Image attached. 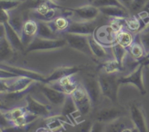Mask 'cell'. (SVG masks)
Masks as SVG:
<instances>
[{
	"mask_svg": "<svg viewBox=\"0 0 149 132\" xmlns=\"http://www.w3.org/2000/svg\"><path fill=\"white\" fill-rule=\"evenodd\" d=\"M119 78L117 73H107L106 72L100 73L97 77L102 94L113 103L118 101V91L120 85Z\"/></svg>",
	"mask_w": 149,
	"mask_h": 132,
	"instance_id": "6da1fadb",
	"label": "cell"
},
{
	"mask_svg": "<svg viewBox=\"0 0 149 132\" xmlns=\"http://www.w3.org/2000/svg\"><path fill=\"white\" fill-rule=\"evenodd\" d=\"M68 44L65 38L55 39H42L36 36L30 44L26 48V52H36V51H49L61 49Z\"/></svg>",
	"mask_w": 149,
	"mask_h": 132,
	"instance_id": "7a4b0ae2",
	"label": "cell"
},
{
	"mask_svg": "<svg viewBox=\"0 0 149 132\" xmlns=\"http://www.w3.org/2000/svg\"><path fill=\"white\" fill-rule=\"evenodd\" d=\"M0 94H2L23 91L37 81L26 77L17 76L9 79H0Z\"/></svg>",
	"mask_w": 149,
	"mask_h": 132,
	"instance_id": "3957f363",
	"label": "cell"
},
{
	"mask_svg": "<svg viewBox=\"0 0 149 132\" xmlns=\"http://www.w3.org/2000/svg\"><path fill=\"white\" fill-rule=\"evenodd\" d=\"M39 82L35 83L34 84L30 86L29 88L20 91H15V92H8L2 93L0 94L1 98V110H6L13 109L17 106V104L20 102L23 99H26V96L32 90L34 86H37Z\"/></svg>",
	"mask_w": 149,
	"mask_h": 132,
	"instance_id": "277c9868",
	"label": "cell"
},
{
	"mask_svg": "<svg viewBox=\"0 0 149 132\" xmlns=\"http://www.w3.org/2000/svg\"><path fill=\"white\" fill-rule=\"evenodd\" d=\"M71 95L81 115L84 116L88 115L91 111L93 104L90 96L88 95L81 84H80L78 88Z\"/></svg>",
	"mask_w": 149,
	"mask_h": 132,
	"instance_id": "5b68a950",
	"label": "cell"
},
{
	"mask_svg": "<svg viewBox=\"0 0 149 132\" xmlns=\"http://www.w3.org/2000/svg\"><path fill=\"white\" fill-rule=\"evenodd\" d=\"M64 38L70 47L84 54L88 57L93 56L89 44V36L65 33Z\"/></svg>",
	"mask_w": 149,
	"mask_h": 132,
	"instance_id": "8992f818",
	"label": "cell"
},
{
	"mask_svg": "<svg viewBox=\"0 0 149 132\" xmlns=\"http://www.w3.org/2000/svg\"><path fill=\"white\" fill-rule=\"evenodd\" d=\"M138 66L129 75L119 78L120 84H132L137 87L140 92L144 95L146 94L145 85L143 82V68L145 66L144 62H140Z\"/></svg>",
	"mask_w": 149,
	"mask_h": 132,
	"instance_id": "52a82bcc",
	"label": "cell"
},
{
	"mask_svg": "<svg viewBox=\"0 0 149 132\" xmlns=\"http://www.w3.org/2000/svg\"><path fill=\"white\" fill-rule=\"evenodd\" d=\"M25 100H26L25 107L29 113H31L39 117H41L44 118H47L52 115L49 106L40 102L29 94L26 96Z\"/></svg>",
	"mask_w": 149,
	"mask_h": 132,
	"instance_id": "ba28073f",
	"label": "cell"
},
{
	"mask_svg": "<svg viewBox=\"0 0 149 132\" xmlns=\"http://www.w3.org/2000/svg\"><path fill=\"white\" fill-rule=\"evenodd\" d=\"M116 35L117 33L110 25H106L97 28L93 36L99 44L106 47H111L116 43Z\"/></svg>",
	"mask_w": 149,
	"mask_h": 132,
	"instance_id": "9c48e42d",
	"label": "cell"
},
{
	"mask_svg": "<svg viewBox=\"0 0 149 132\" xmlns=\"http://www.w3.org/2000/svg\"><path fill=\"white\" fill-rule=\"evenodd\" d=\"M98 25L95 20L92 21H71L65 33L73 34L91 36L94 34Z\"/></svg>",
	"mask_w": 149,
	"mask_h": 132,
	"instance_id": "30bf717a",
	"label": "cell"
},
{
	"mask_svg": "<svg viewBox=\"0 0 149 132\" xmlns=\"http://www.w3.org/2000/svg\"><path fill=\"white\" fill-rule=\"evenodd\" d=\"M0 69L8 70L10 72L16 74L17 76L26 77V78H31V79L39 83L45 84V82H46L47 77L45 75L40 73L37 72V71L27 69V68H20V67L14 66V65H7V64H4L3 62H1Z\"/></svg>",
	"mask_w": 149,
	"mask_h": 132,
	"instance_id": "8fae6325",
	"label": "cell"
},
{
	"mask_svg": "<svg viewBox=\"0 0 149 132\" xmlns=\"http://www.w3.org/2000/svg\"><path fill=\"white\" fill-rule=\"evenodd\" d=\"M39 89L47 100L56 107H62L66 100L67 94L49 86L47 84L39 83Z\"/></svg>",
	"mask_w": 149,
	"mask_h": 132,
	"instance_id": "7c38bea8",
	"label": "cell"
},
{
	"mask_svg": "<svg viewBox=\"0 0 149 132\" xmlns=\"http://www.w3.org/2000/svg\"><path fill=\"white\" fill-rule=\"evenodd\" d=\"M47 84L55 89L65 93L67 95H71L78 88L80 83L77 80V77H75V75H73Z\"/></svg>",
	"mask_w": 149,
	"mask_h": 132,
	"instance_id": "4fadbf2b",
	"label": "cell"
},
{
	"mask_svg": "<svg viewBox=\"0 0 149 132\" xmlns=\"http://www.w3.org/2000/svg\"><path fill=\"white\" fill-rule=\"evenodd\" d=\"M68 11L71 12V14L77 16L80 19L79 21H92L95 20L98 17L100 12L99 8L95 6L90 4L83 7H77V8H65Z\"/></svg>",
	"mask_w": 149,
	"mask_h": 132,
	"instance_id": "5bb4252c",
	"label": "cell"
},
{
	"mask_svg": "<svg viewBox=\"0 0 149 132\" xmlns=\"http://www.w3.org/2000/svg\"><path fill=\"white\" fill-rule=\"evenodd\" d=\"M125 112L118 107H105L99 110L95 114V120L103 123H109L123 117Z\"/></svg>",
	"mask_w": 149,
	"mask_h": 132,
	"instance_id": "9a60e30c",
	"label": "cell"
},
{
	"mask_svg": "<svg viewBox=\"0 0 149 132\" xmlns=\"http://www.w3.org/2000/svg\"><path fill=\"white\" fill-rule=\"evenodd\" d=\"M81 84L90 96L93 106L97 105L100 100V94H102L98 79L94 77H87Z\"/></svg>",
	"mask_w": 149,
	"mask_h": 132,
	"instance_id": "2e32d148",
	"label": "cell"
},
{
	"mask_svg": "<svg viewBox=\"0 0 149 132\" xmlns=\"http://www.w3.org/2000/svg\"><path fill=\"white\" fill-rule=\"evenodd\" d=\"M89 44H90V49L93 52V55L97 57V59H101L103 62L114 59L111 46L106 47L101 45L95 39L93 35L89 36Z\"/></svg>",
	"mask_w": 149,
	"mask_h": 132,
	"instance_id": "e0dca14e",
	"label": "cell"
},
{
	"mask_svg": "<svg viewBox=\"0 0 149 132\" xmlns=\"http://www.w3.org/2000/svg\"><path fill=\"white\" fill-rule=\"evenodd\" d=\"M38 33V21L34 19H28L25 20L22 30L21 37L22 42L25 48L27 47L31 42L37 36Z\"/></svg>",
	"mask_w": 149,
	"mask_h": 132,
	"instance_id": "ac0fdd59",
	"label": "cell"
},
{
	"mask_svg": "<svg viewBox=\"0 0 149 132\" xmlns=\"http://www.w3.org/2000/svg\"><path fill=\"white\" fill-rule=\"evenodd\" d=\"M130 116L132 123L138 132H148L145 115L141 107L136 104L130 106Z\"/></svg>",
	"mask_w": 149,
	"mask_h": 132,
	"instance_id": "d6986e66",
	"label": "cell"
},
{
	"mask_svg": "<svg viewBox=\"0 0 149 132\" xmlns=\"http://www.w3.org/2000/svg\"><path fill=\"white\" fill-rule=\"evenodd\" d=\"M81 70V68L77 66H61L52 71V73L46 78L45 84L54 82L65 77L76 75Z\"/></svg>",
	"mask_w": 149,
	"mask_h": 132,
	"instance_id": "ffe728a7",
	"label": "cell"
},
{
	"mask_svg": "<svg viewBox=\"0 0 149 132\" xmlns=\"http://www.w3.org/2000/svg\"><path fill=\"white\" fill-rule=\"evenodd\" d=\"M61 107H62L61 114L67 117L71 123H73L74 126H76L77 123L75 122H77V118L81 115L77 110V107L71 95H67L66 100Z\"/></svg>",
	"mask_w": 149,
	"mask_h": 132,
	"instance_id": "44dd1931",
	"label": "cell"
},
{
	"mask_svg": "<svg viewBox=\"0 0 149 132\" xmlns=\"http://www.w3.org/2000/svg\"><path fill=\"white\" fill-rule=\"evenodd\" d=\"M5 28V36L14 50L23 51L25 46L22 42L21 37L20 35L12 28L8 22L3 23Z\"/></svg>",
	"mask_w": 149,
	"mask_h": 132,
	"instance_id": "7402d4cb",
	"label": "cell"
},
{
	"mask_svg": "<svg viewBox=\"0 0 149 132\" xmlns=\"http://www.w3.org/2000/svg\"><path fill=\"white\" fill-rule=\"evenodd\" d=\"M127 50L131 57L135 60H138V64L140 63L147 55L145 48L140 39L139 33L135 34L134 41L127 48Z\"/></svg>",
	"mask_w": 149,
	"mask_h": 132,
	"instance_id": "603a6c76",
	"label": "cell"
},
{
	"mask_svg": "<svg viewBox=\"0 0 149 132\" xmlns=\"http://www.w3.org/2000/svg\"><path fill=\"white\" fill-rule=\"evenodd\" d=\"M45 119H46L45 126L51 132L63 131L65 130V123H68V122L65 121V119L68 120L67 117L63 115L62 114L61 115H52Z\"/></svg>",
	"mask_w": 149,
	"mask_h": 132,
	"instance_id": "cb8c5ba5",
	"label": "cell"
},
{
	"mask_svg": "<svg viewBox=\"0 0 149 132\" xmlns=\"http://www.w3.org/2000/svg\"><path fill=\"white\" fill-rule=\"evenodd\" d=\"M101 14L106 17L113 18H127L130 17V12L127 9L117 6L104 7L99 8Z\"/></svg>",
	"mask_w": 149,
	"mask_h": 132,
	"instance_id": "d4e9b609",
	"label": "cell"
},
{
	"mask_svg": "<svg viewBox=\"0 0 149 132\" xmlns=\"http://www.w3.org/2000/svg\"><path fill=\"white\" fill-rule=\"evenodd\" d=\"M52 28V30L57 33L60 35L61 33H65L66 30L69 26L70 21L66 16L59 15L58 17H55L53 20L50 22H47Z\"/></svg>",
	"mask_w": 149,
	"mask_h": 132,
	"instance_id": "484cf974",
	"label": "cell"
},
{
	"mask_svg": "<svg viewBox=\"0 0 149 132\" xmlns=\"http://www.w3.org/2000/svg\"><path fill=\"white\" fill-rule=\"evenodd\" d=\"M15 10H16L9 12L10 19L8 20V23L12 26V28L20 36L25 23V20L23 15L18 12H15Z\"/></svg>",
	"mask_w": 149,
	"mask_h": 132,
	"instance_id": "4316f807",
	"label": "cell"
},
{
	"mask_svg": "<svg viewBox=\"0 0 149 132\" xmlns=\"http://www.w3.org/2000/svg\"><path fill=\"white\" fill-rule=\"evenodd\" d=\"M37 36L42 38V39H59L58 37V34H57L52 30V28L47 22L45 21H38Z\"/></svg>",
	"mask_w": 149,
	"mask_h": 132,
	"instance_id": "83f0119b",
	"label": "cell"
},
{
	"mask_svg": "<svg viewBox=\"0 0 149 132\" xmlns=\"http://www.w3.org/2000/svg\"><path fill=\"white\" fill-rule=\"evenodd\" d=\"M14 49L5 36H0V59L1 62L10 59L13 55Z\"/></svg>",
	"mask_w": 149,
	"mask_h": 132,
	"instance_id": "f1b7e54d",
	"label": "cell"
},
{
	"mask_svg": "<svg viewBox=\"0 0 149 132\" xmlns=\"http://www.w3.org/2000/svg\"><path fill=\"white\" fill-rule=\"evenodd\" d=\"M135 36V34L133 35V33L127 29H124L117 33L116 41V43L119 44L122 46L127 49L134 41Z\"/></svg>",
	"mask_w": 149,
	"mask_h": 132,
	"instance_id": "f546056e",
	"label": "cell"
},
{
	"mask_svg": "<svg viewBox=\"0 0 149 132\" xmlns=\"http://www.w3.org/2000/svg\"><path fill=\"white\" fill-rule=\"evenodd\" d=\"M100 68L107 73H118L123 70L124 65L119 63L115 59H111L102 62Z\"/></svg>",
	"mask_w": 149,
	"mask_h": 132,
	"instance_id": "4dcf8cb0",
	"label": "cell"
},
{
	"mask_svg": "<svg viewBox=\"0 0 149 132\" xmlns=\"http://www.w3.org/2000/svg\"><path fill=\"white\" fill-rule=\"evenodd\" d=\"M125 23H126L127 29L134 34H138L141 32L142 30L141 22L137 15H133L132 17L126 18Z\"/></svg>",
	"mask_w": 149,
	"mask_h": 132,
	"instance_id": "1f68e13d",
	"label": "cell"
},
{
	"mask_svg": "<svg viewBox=\"0 0 149 132\" xmlns=\"http://www.w3.org/2000/svg\"><path fill=\"white\" fill-rule=\"evenodd\" d=\"M113 57L119 63L124 65V61L127 54H129L127 48L124 47L119 44L116 43L111 46Z\"/></svg>",
	"mask_w": 149,
	"mask_h": 132,
	"instance_id": "d6a6232c",
	"label": "cell"
},
{
	"mask_svg": "<svg viewBox=\"0 0 149 132\" xmlns=\"http://www.w3.org/2000/svg\"><path fill=\"white\" fill-rule=\"evenodd\" d=\"M125 127L126 124L122 120V117L108 123L105 127L104 132H121Z\"/></svg>",
	"mask_w": 149,
	"mask_h": 132,
	"instance_id": "836d02e7",
	"label": "cell"
},
{
	"mask_svg": "<svg viewBox=\"0 0 149 132\" xmlns=\"http://www.w3.org/2000/svg\"><path fill=\"white\" fill-rule=\"evenodd\" d=\"M149 0H134L129 9L130 13L133 15H136L147 7Z\"/></svg>",
	"mask_w": 149,
	"mask_h": 132,
	"instance_id": "e575fe53",
	"label": "cell"
},
{
	"mask_svg": "<svg viewBox=\"0 0 149 132\" xmlns=\"http://www.w3.org/2000/svg\"><path fill=\"white\" fill-rule=\"evenodd\" d=\"M91 4L95 6V7H97V8L104 7H111V6L125 7L121 4L119 0H93L92 1Z\"/></svg>",
	"mask_w": 149,
	"mask_h": 132,
	"instance_id": "d590c367",
	"label": "cell"
},
{
	"mask_svg": "<svg viewBox=\"0 0 149 132\" xmlns=\"http://www.w3.org/2000/svg\"><path fill=\"white\" fill-rule=\"evenodd\" d=\"M23 4L20 1H11V0H0L1 10H4L7 12H11L13 10H17Z\"/></svg>",
	"mask_w": 149,
	"mask_h": 132,
	"instance_id": "8d00e7d4",
	"label": "cell"
},
{
	"mask_svg": "<svg viewBox=\"0 0 149 132\" xmlns=\"http://www.w3.org/2000/svg\"><path fill=\"white\" fill-rule=\"evenodd\" d=\"M52 1L50 0H26L24 3H23L24 7L29 10H34L39 8L41 6L44 5L47 3H50ZM53 3V2H52ZM55 4V3H54Z\"/></svg>",
	"mask_w": 149,
	"mask_h": 132,
	"instance_id": "74e56055",
	"label": "cell"
},
{
	"mask_svg": "<svg viewBox=\"0 0 149 132\" xmlns=\"http://www.w3.org/2000/svg\"><path fill=\"white\" fill-rule=\"evenodd\" d=\"M93 123L90 120H84L76 125L75 129L72 132H90Z\"/></svg>",
	"mask_w": 149,
	"mask_h": 132,
	"instance_id": "f35d334b",
	"label": "cell"
},
{
	"mask_svg": "<svg viewBox=\"0 0 149 132\" xmlns=\"http://www.w3.org/2000/svg\"><path fill=\"white\" fill-rule=\"evenodd\" d=\"M139 36L146 54H148L149 52V32H141L139 33Z\"/></svg>",
	"mask_w": 149,
	"mask_h": 132,
	"instance_id": "ab89813d",
	"label": "cell"
},
{
	"mask_svg": "<svg viewBox=\"0 0 149 132\" xmlns=\"http://www.w3.org/2000/svg\"><path fill=\"white\" fill-rule=\"evenodd\" d=\"M106 124L99 121L95 120L92 126L90 132H104Z\"/></svg>",
	"mask_w": 149,
	"mask_h": 132,
	"instance_id": "60d3db41",
	"label": "cell"
},
{
	"mask_svg": "<svg viewBox=\"0 0 149 132\" xmlns=\"http://www.w3.org/2000/svg\"><path fill=\"white\" fill-rule=\"evenodd\" d=\"M15 77H17V75L8 70L0 69V79H9V78H13Z\"/></svg>",
	"mask_w": 149,
	"mask_h": 132,
	"instance_id": "b9f144b4",
	"label": "cell"
},
{
	"mask_svg": "<svg viewBox=\"0 0 149 132\" xmlns=\"http://www.w3.org/2000/svg\"><path fill=\"white\" fill-rule=\"evenodd\" d=\"M10 19V13L9 12L5 11L4 10H1L0 13V23H4L6 22H8Z\"/></svg>",
	"mask_w": 149,
	"mask_h": 132,
	"instance_id": "7bdbcfd3",
	"label": "cell"
},
{
	"mask_svg": "<svg viewBox=\"0 0 149 132\" xmlns=\"http://www.w3.org/2000/svg\"><path fill=\"white\" fill-rule=\"evenodd\" d=\"M119 1H120L121 4H122L125 8L127 9V10H129L131 4H132L134 0H119Z\"/></svg>",
	"mask_w": 149,
	"mask_h": 132,
	"instance_id": "ee69618b",
	"label": "cell"
},
{
	"mask_svg": "<svg viewBox=\"0 0 149 132\" xmlns=\"http://www.w3.org/2000/svg\"><path fill=\"white\" fill-rule=\"evenodd\" d=\"M121 132H138L135 127H125Z\"/></svg>",
	"mask_w": 149,
	"mask_h": 132,
	"instance_id": "f6af8a7d",
	"label": "cell"
},
{
	"mask_svg": "<svg viewBox=\"0 0 149 132\" xmlns=\"http://www.w3.org/2000/svg\"><path fill=\"white\" fill-rule=\"evenodd\" d=\"M35 132H51V131L46 127V126H45V127L38 128V129L35 131Z\"/></svg>",
	"mask_w": 149,
	"mask_h": 132,
	"instance_id": "bcb514c9",
	"label": "cell"
},
{
	"mask_svg": "<svg viewBox=\"0 0 149 132\" xmlns=\"http://www.w3.org/2000/svg\"><path fill=\"white\" fill-rule=\"evenodd\" d=\"M147 60H149V52L148 54H147L146 55L145 57L143 58V59L142 61H141V62H145V61H147Z\"/></svg>",
	"mask_w": 149,
	"mask_h": 132,
	"instance_id": "7dc6e473",
	"label": "cell"
},
{
	"mask_svg": "<svg viewBox=\"0 0 149 132\" xmlns=\"http://www.w3.org/2000/svg\"><path fill=\"white\" fill-rule=\"evenodd\" d=\"M51 1H52V2H53V3H55V4H57V2H58V1H62V0H50Z\"/></svg>",
	"mask_w": 149,
	"mask_h": 132,
	"instance_id": "c3c4849f",
	"label": "cell"
},
{
	"mask_svg": "<svg viewBox=\"0 0 149 132\" xmlns=\"http://www.w3.org/2000/svg\"><path fill=\"white\" fill-rule=\"evenodd\" d=\"M11 1H20L22 3H24L26 0H11Z\"/></svg>",
	"mask_w": 149,
	"mask_h": 132,
	"instance_id": "681fc988",
	"label": "cell"
},
{
	"mask_svg": "<svg viewBox=\"0 0 149 132\" xmlns=\"http://www.w3.org/2000/svg\"><path fill=\"white\" fill-rule=\"evenodd\" d=\"M144 62V64H145V65H149V60H147V61H145V62Z\"/></svg>",
	"mask_w": 149,
	"mask_h": 132,
	"instance_id": "f907efd6",
	"label": "cell"
}]
</instances>
